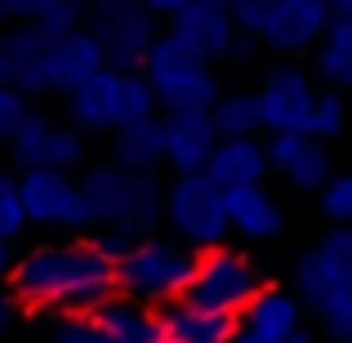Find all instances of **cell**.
Returning a JSON list of instances; mask_svg holds the SVG:
<instances>
[{
	"label": "cell",
	"mask_w": 352,
	"mask_h": 343,
	"mask_svg": "<svg viewBox=\"0 0 352 343\" xmlns=\"http://www.w3.org/2000/svg\"><path fill=\"white\" fill-rule=\"evenodd\" d=\"M9 290L23 312H76L89 317L116 290V263L94 245V236L36 245L9 267Z\"/></svg>",
	"instance_id": "6da1fadb"
},
{
	"label": "cell",
	"mask_w": 352,
	"mask_h": 343,
	"mask_svg": "<svg viewBox=\"0 0 352 343\" xmlns=\"http://www.w3.org/2000/svg\"><path fill=\"white\" fill-rule=\"evenodd\" d=\"M147 80L156 89V103L165 112H210L219 98L214 71H210V58H201L192 45H183L174 32H161L147 49L143 63Z\"/></svg>",
	"instance_id": "7a4b0ae2"
},
{
	"label": "cell",
	"mask_w": 352,
	"mask_h": 343,
	"mask_svg": "<svg viewBox=\"0 0 352 343\" xmlns=\"http://www.w3.org/2000/svg\"><path fill=\"white\" fill-rule=\"evenodd\" d=\"M197 258L201 250L188 245L183 236H143L125 258L116 263V285L147 303H165V299H179L183 285L192 281L197 272Z\"/></svg>",
	"instance_id": "3957f363"
},
{
	"label": "cell",
	"mask_w": 352,
	"mask_h": 343,
	"mask_svg": "<svg viewBox=\"0 0 352 343\" xmlns=\"http://www.w3.org/2000/svg\"><path fill=\"white\" fill-rule=\"evenodd\" d=\"M263 285H267L263 272H258L241 250H228L223 241H219V245L201 250L197 272L183 285V299L197 303V308H210V312H236L241 317V308H245Z\"/></svg>",
	"instance_id": "277c9868"
},
{
	"label": "cell",
	"mask_w": 352,
	"mask_h": 343,
	"mask_svg": "<svg viewBox=\"0 0 352 343\" xmlns=\"http://www.w3.org/2000/svg\"><path fill=\"white\" fill-rule=\"evenodd\" d=\"M165 219H170L174 236H183L197 250L219 245L232 232L228 228V210H223V188L206 170L174 174V183L165 188Z\"/></svg>",
	"instance_id": "5b68a950"
},
{
	"label": "cell",
	"mask_w": 352,
	"mask_h": 343,
	"mask_svg": "<svg viewBox=\"0 0 352 343\" xmlns=\"http://www.w3.org/2000/svg\"><path fill=\"white\" fill-rule=\"evenodd\" d=\"M85 27L103 41L107 67L116 71H138L147 63V49L161 32H156V14L143 0H89Z\"/></svg>",
	"instance_id": "8992f818"
},
{
	"label": "cell",
	"mask_w": 352,
	"mask_h": 343,
	"mask_svg": "<svg viewBox=\"0 0 352 343\" xmlns=\"http://www.w3.org/2000/svg\"><path fill=\"white\" fill-rule=\"evenodd\" d=\"M18 183H23L27 219L36 228H63V232L89 228V210H85V197H80V183L72 179V170L36 165V170H18Z\"/></svg>",
	"instance_id": "52a82bcc"
},
{
	"label": "cell",
	"mask_w": 352,
	"mask_h": 343,
	"mask_svg": "<svg viewBox=\"0 0 352 343\" xmlns=\"http://www.w3.org/2000/svg\"><path fill=\"white\" fill-rule=\"evenodd\" d=\"M170 32L210 63L245 49V41H250V36L236 27L228 0H188L179 14H170Z\"/></svg>",
	"instance_id": "ba28073f"
},
{
	"label": "cell",
	"mask_w": 352,
	"mask_h": 343,
	"mask_svg": "<svg viewBox=\"0 0 352 343\" xmlns=\"http://www.w3.org/2000/svg\"><path fill=\"white\" fill-rule=\"evenodd\" d=\"M267 170L285 179L294 192H321L330 179V156L308 129H267Z\"/></svg>",
	"instance_id": "9c48e42d"
},
{
	"label": "cell",
	"mask_w": 352,
	"mask_h": 343,
	"mask_svg": "<svg viewBox=\"0 0 352 343\" xmlns=\"http://www.w3.org/2000/svg\"><path fill=\"white\" fill-rule=\"evenodd\" d=\"M294 276H299L303 299H308L321 317L335 312L339 303L352 294V258H348V250L339 245L335 236H326L321 245H312L308 254L294 263Z\"/></svg>",
	"instance_id": "30bf717a"
},
{
	"label": "cell",
	"mask_w": 352,
	"mask_h": 343,
	"mask_svg": "<svg viewBox=\"0 0 352 343\" xmlns=\"http://www.w3.org/2000/svg\"><path fill=\"white\" fill-rule=\"evenodd\" d=\"M98 67H107L103 41H98L89 27H76V32L50 41L45 49V89L50 94H72L80 80H89Z\"/></svg>",
	"instance_id": "8fae6325"
},
{
	"label": "cell",
	"mask_w": 352,
	"mask_h": 343,
	"mask_svg": "<svg viewBox=\"0 0 352 343\" xmlns=\"http://www.w3.org/2000/svg\"><path fill=\"white\" fill-rule=\"evenodd\" d=\"M317 89L299 67H272L258 89V112H263V129H308Z\"/></svg>",
	"instance_id": "7c38bea8"
},
{
	"label": "cell",
	"mask_w": 352,
	"mask_h": 343,
	"mask_svg": "<svg viewBox=\"0 0 352 343\" xmlns=\"http://www.w3.org/2000/svg\"><path fill=\"white\" fill-rule=\"evenodd\" d=\"M330 27V5L326 0H272L267 23L258 32V41H267L272 49H312Z\"/></svg>",
	"instance_id": "4fadbf2b"
},
{
	"label": "cell",
	"mask_w": 352,
	"mask_h": 343,
	"mask_svg": "<svg viewBox=\"0 0 352 343\" xmlns=\"http://www.w3.org/2000/svg\"><path fill=\"white\" fill-rule=\"evenodd\" d=\"M299 299L276 285H263L236 317V339L241 343H290L299 335Z\"/></svg>",
	"instance_id": "5bb4252c"
},
{
	"label": "cell",
	"mask_w": 352,
	"mask_h": 343,
	"mask_svg": "<svg viewBox=\"0 0 352 343\" xmlns=\"http://www.w3.org/2000/svg\"><path fill=\"white\" fill-rule=\"evenodd\" d=\"M89 317H94V326L103 330L107 343H161V312H156V303L138 299V294L120 290V285Z\"/></svg>",
	"instance_id": "9a60e30c"
},
{
	"label": "cell",
	"mask_w": 352,
	"mask_h": 343,
	"mask_svg": "<svg viewBox=\"0 0 352 343\" xmlns=\"http://www.w3.org/2000/svg\"><path fill=\"white\" fill-rule=\"evenodd\" d=\"M45 49H50V41L36 32V23L5 27L0 32V80L18 85L27 98L50 94L45 89Z\"/></svg>",
	"instance_id": "2e32d148"
},
{
	"label": "cell",
	"mask_w": 352,
	"mask_h": 343,
	"mask_svg": "<svg viewBox=\"0 0 352 343\" xmlns=\"http://www.w3.org/2000/svg\"><path fill=\"white\" fill-rule=\"evenodd\" d=\"M120 80L125 71L116 67H98L89 80H80L67 94V116L76 129L85 134H107V129L120 125Z\"/></svg>",
	"instance_id": "e0dca14e"
},
{
	"label": "cell",
	"mask_w": 352,
	"mask_h": 343,
	"mask_svg": "<svg viewBox=\"0 0 352 343\" xmlns=\"http://www.w3.org/2000/svg\"><path fill=\"white\" fill-rule=\"evenodd\" d=\"M214 143H219V129L210 112H165V165L174 174L206 170Z\"/></svg>",
	"instance_id": "ac0fdd59"
},
{
	"label": "cell",
	"mask_w": 352,
	"mask_h": 343,
	"mask_svg": "<svg viewBox=\"0 0 352 343\" xmlns=\"http://www.w3.org/2000/svg\"><path fill=\"white\" fill-rule=\"evenodd\" d=\"M156 312H161V339H170V343H223V339H236V312L197 308V303H188L183 294L156 303Z\"/></svg>",
	"instance_id": "d6986e66"
},
{
	"label": "cell",
	"mask_w": 352,
	"mask_h": 343,
	"mask_svg": "<svg viewBox=\"0 0 352 343\" xmlns=\"http://www.w3.org/2000/svg\"><path fill=\"white\" fill-rule=\"evenodd\" d=\"M223 210H228V228L245 241H272L285 228V214L272 197H267L263 183H236L223 188Z\"/></svg>",
	"instance_id": "ffe728a7"
},
{
	"label": "cell",
	"mask_w": 352,
	"mask_h": 343,
	"mask_svg": "<svg viewBox=\"0 0 352 343\" xmlns=\"http://www.w3.org/2000/svg\"><path fill=\"white\" fill-rule=\"evenodd\" d=\"M206 174L219 183V188H236V183H263L267 170V147L258 143L254 134H241V138H219L214 152L206 161Z\"/></svg>",
	"instance_id": "44dd1931"
},
{
	"label": "cell",
	"mask_w": 352,
	"mask_h": 343,
	"mask_svg": "<svg viewBox=\"0 0 352 343\" xmlns=\"http://www.w3.org/2000/svg\"><path fill=\"white\" fill-rule=\"evenodd\" d=\"M161 219H165V188H161V179H156V170L129 174L125 201H120V214H116V228L134 232V236L143 241V236H152V232L161 228ZM107 228H112V223H107Z\"/></svg>",
	"instance_id": "7402d4cb"
},
{
	"label": "cell",
	"mask_w": 352,
	"mask_h": 343,
	"mask_svg": "<svg viewBox=\"0 0 352 343\" xmlns=\"http://www.w3.org/2000/svg\"><path fill=\"white\" fill-rule=\"evenodd\" d=\"M112 161L120 165V170H129V174L165 165V120L143 116V120H129V125H116Z\"/></svg>",
	"instance_id": "603a6c76"
},
{
	"label": "cell",
	"mask_w": 352,
	"mask_h": 343,
	"mask_svg": "<svg viewBox=\"0 0 352 343\" xmlns=\"http://www.w3.org/2000/svg\"><path fill=\"white\" fill-rule=\"evenodd\" d=\"M125 183H129V170L120 165H89L80 174V197H85V210H89V228H107L116 223L120 214V201H125Z\"/></svg>",
	"instance_id": "cb8c5ba5"
},
{
	"label": "cell",
	"mask_w": 352,
	"mask_h": 343,
	"mask_svg": "<svg viewBox=\"0 0 352 343\" xmlns=\"http://www.w3.org/2000/svg\"><path fill=\"white\" fill-rule=\"evenodd\" d=\"M50 138H54V120L27 112L23 125L9 134V161L18 165V170H36V165H50Z\"/></svg>",
	"instance_id": "d4e9b609"
},
{
	"label": "cell",
	"mask_w": 352,
	"mask_h": 343,
	"mask_svg": "<svg viewBox=\"0 0 352 343\" xmlns=\"http://www.w3.org/2000/svg\"><path fill=\"white\" fill-rule=\"evenodd\" d=\"M219 138H241V134H258L263 129V112H258V94H219L210 107Z\"/></svg>",
	"instance_id": "484cf974"
},
{
	"label": "cell",
	"mask_w": 352,
	"mask_h": 343,
	"mask_svg": "<svg viewBox=\"0 0 352 343\" xmlns=\"http://www.w3.org/2000/svg\"><path fill=\"white\" fill-rule=\"evenodd\" d=\"M156 89L152 80H147V71H125V80H120V125H129V120H143V116H156Z\"/></svg>",
	"instance_id": "4316f807"
},
{
	"label": "cell",
	"mask_w": 352,
	"mask_h": 343,
	"mask_svg": "<svg viewBox=\"0 0 352 343\" xmlns=\"http://www.w3.org/2000/svg\"><path fill=\"white\" fill-rule=\"evenodd\" d=\"M27 223L32 219L23 206V183H18V174L0 170V241H18Z\"/></svg>",
	"instance_id": "83f0119b"
},
{
	"label": "cell",
	"mask_w": 352,
	"mask_h": 343,
	"mask_svg": "<svg viewBox=\"0 0 352 343\" xmlns=\"http://www.w3.org/2000/svg\"><path fill=\"white\" fill-rule=\"evenodd\" d=\"M85 14H89V0H58V5H50L45 14L27 18V23H36V32H41L45 41H58V36L85 27Z\"/></svg>",
	"instance_id": "f1b7e54d"
},
{
	"label": "cell",
	"mask_w": 352,
	"mask_h": 343,
	"mask_svg": "<svg viewBox=\"0 0 352 343\" xmlns=\"http://www.w3.org/2000/svg\"><path fill=\"white\" fill-rule=\"evenodd\" d=\"M317 76L335 89H352V45L321 36L317 41Z\"/></svg>",
	"instance_id": "f546056e"
},
{
	"label": "cell",
	"mask_w": 352,
	"mask_h": 343,
	"mask_svg": "<svg viewBox=\"0 0 352 343\" xmlns=\"http://www.w3.org/2000/svg\"><path fill=\"white\" fill-rule=\"evenodd\" d=\"M344 129H348V107H344V94L330 85L326 94H317V103H312L308 134H317L321 143H326V138H339Z\"/></svg>",
	"instance_id": "4dcf8cb0"
},
{
	"label": "cell",
	"mask_w": 352,
	"mask_h": 343,
	"mask_svg": "<svg viewBox=\"0 0 352 343\" xmlns=\"http://www.w3.org/2000/svg\"><path fill=\"white\" fill-rule=\"evenodd\" d=\"M317 197H321V214L330 223H352V174H330Z\"/></svg>",
	"instance_id": "1f68e13d"
},
{
	"label": "cell",
	"mask_w": 352,
	"mask_h": 343,
	"mask_svg": "<svg viewBox=\"0 0 352 343\" xmlns=\"http://www.w3.org/2000/svg\"><path fill=\"white\" fill-rule=\"evenodd\" d=\"M80 161H85V138H80V129L54 125V138H50V165H54V170H76Z\"/></svg>",
	"instance_id": "d6a6232c"
},
{
	"label": "cell",
	"mask_w": 352,
	"mask_h": 343,
	"mask_svg": "<svg viewBox=\"0 0 352 343\" xmlns=\"http://www.w3.org/2000/svg\"><path fill=\"white\" fill-rule=\"evenodd\" d=\"M23 116H27V94L0 80V143H9V134L23 125Z\"/></svg>",
	"instance_id": "836d02e7"
},
{
	"label": "cell",
	"mask_w": 352,
	"mask_h": 343,
	"mask_svg": "<svg viewBox=\"0 0 352 343\" xmlns=\"http://www.w3.org/2000/svg\"><path fill=\"white\" fill-rule=\"evenodd\" d=\"M228 9H232V18H236L241 32H245V36H258V32H263V23H267L272 0H228Z\"/></svg>",
	"instance_id": "e575fe53"
},
{
	"label": "cell",
	"mask_w": 352,
	"mask_h": 343,
	"mask_svg": "<svg viewBox=\"0 0 352 343\" xmlns=\"http://www.w3.org/2000/svg\"><path fill=\"white\" fill-rule=\"evenodd\" d=\"M321 321L330 326V335H335V339H348V343H352V294H348L344 303H339L335 312H326Z\"/></svg>",
	"instance_id": "d590c367"
},
{
	"label": "cell",
	"mask_w": 352,
	"mask_h": 343,
	"mask_svg": "<svg viewBox=\"0 0 352 343\" xmlns=\"http://www.w3.org/2000/svg\"><path fill=\"white\" fill-rule=\"evenodd\" d=\"M18 312H23V303L14 299V290H0V339L14 330V321H18Z\"/></svg>",
	"instance_id": "8d00e7d4"
},
{
	"label": "cell",
	"mask_w": 352,
	"mask_h": 343,
	"mask_svg": "<svg viewBox=\"0 0 352 343\" xmlns=\"http://www.w3.org/2000/svg\"><path fill=\"white\" fill-rule=\"evenodd\" d=\"M9 5V14L18 18V23H27V18H36V14H45L50 5H58V0H5Z\"/></svg>",
	"instance_id": "74e56055"
},
{
	"label": "cell",
	"mask_w": 352,
	"mask_h": 343,
	"mask_svg": "<svg viewBox=\"0 0 352 343\" xmlns=\"http://www.w3.org/2000/svg\"><path fill=\"white\" fill-rule=\"evenodd\" d=\"M143 5H147V9H152V14H156V18H170V14H179V9H183V5H188V0H143Z\"/></svg>",
	"instance_id": "f35d334b"
},
{
	"label": "cell",
	"mask_w": 352,
	"mask_h": 343,
	"mask_svg": "<svg viewBox=\"0 0 352 343\" xmlns=\"http://www.w3.org/2000/svg\"><path fill=\"white\" fill-rule=\"evenodd\" d=\"M9 267H14V258H9V241H0V285L9 281Z\"/></svg>",
	"instance_id": "ab89813d"
},
{
	"label": "cell",
	"mask_w": 352,
	"mask_h": 343,
	"mask_svg": "<svg viewBox=\"0 0 352 343\" xmlns=\"http://www.w3.org/2000/svg\"><path fill=\"white\" fill-rule=\"evenodd\" d=\"M330 14H352V0H326Z\"/></svg>",
	"instance_id": "60d3db41"
},
{
	"label": "cell",
	"mask_w": 352,
	"mask_h": 343,
	"mask_svg": "<svg viewBox=\"0 0 352 343\" xmlns=\"http://www.w3.org/2000/svg\"><path fill=\"white\" fill-rule=\"evenodd\" d=\"M9 23H18V18H14V14H9V5H5V0H0V32H5V27H9Z\"/></svg>",
	"instance_id": "b9f144b4"
}]
</instances>
